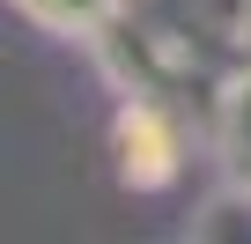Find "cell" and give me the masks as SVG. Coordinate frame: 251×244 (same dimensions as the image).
<instances>
[{
	"label": "cell",
	"mask_w": 251,
	"mask_h": 244,
	"mask_svg": "<svg viewBox=\"0 0 251 244\" xmlns=\"http://www.w3.org/2000/svg\"><path fill=\"white\" fill-rule=\"evenodd\" d=\"M111 170L126 192H163L185 170V134L155 96H126L111 118Z\"/></svg>",
	"instance_id": "cell-1"
},
{
	"label": "cell",
	"mask_w": 251,
	"mask_h": 244,
	"mask_svg": "<svg viewBox=\"0 0 251 244\" xmlns=\"http://www.w3.org/2000/svg\"><path fill=\"white\" fill-rule=\"evenodd\" d=\"M214 148H222L229 192H251V67H236L214 96Z\"/></svg>",
	"instance_id": "cell-2"
},
{
	"label": "cell",
	"mask_w": 251,
	"mask_h": 244,
	"mask_svg": "<svg viewBox=\"0 0 251 244\" xmlns=\"http://www.w3.org/2000/svg\"><path fill=\"white\" fill-rule=\"evenodd\" d=\"M23 8L37 30H59V37H111L126 23V0H8Z\"/></svg>",
	"instance_id": "cell-3"
}]
</instances>
